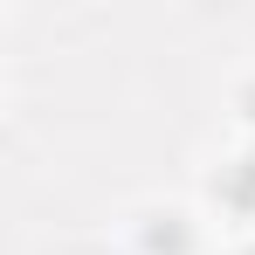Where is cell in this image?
Listing matches in <instances>:
<instances>
[{"label": "cell", "instance_id": "cell-4", "mask_svg": "<svg viewBox=\"0 0 255 255\" xmlns=\"http://www.w3.org/2000/svg\"><path fill=\"white\" fill-rule=\"evenodd\" d=\"M228 255H255V235H242V242H235V249H228Z\"/></svg>", "mask_w": 255, "mask_h": 255}, {"label": "cell", "instance_id": "cell-1", "mask_svg": "<svg viewBox=\"0 0 255 255\" xmlns=\"http://www.w3.org/2000/svg\"><path fill=\"white\" fill-rule=\"evenodd\" d=\"M125 242L131 255H207V214L186 207V200H145V207L125 214Z\"/></svg>", "mask_w": 255, "mask_h": 255}, {"label": "cell", "instance_id": "cell-3", "mask_svg": "<svg viewBox=\"0 0 255 255\" xmlns=\"http://www.w3.org/2000/svg\"><path fill=\"white\" fill-rule=\"evenodd\" d=\"M228 118L242 125V138H255V69H242L228 83Z\"/></svg>", "mask_w": 255, "mask_h": 255}, {"label": "cell", "instance_id": "cell-2", "mask_svg": "<svg viewBox=\"0 0 255 255\" xmlns=\"http://www.w3.org/2000/svg\"><path fill=\"white\" fill-rule=\"evenodd\" d=\"M200 193H207L214 221L235 228V242L255 235V138H242L235 152H221V159L200 172Z\"/></svg>", "mask_w": 255, "mask_h": 255}]
</instances>
